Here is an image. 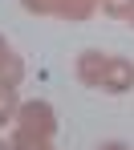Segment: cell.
Instances as JSON below:
<instances>
[{"mask_svg": "<svg viewBox=\"0 0 134 150\" xmlns=\"http://www.w3.org/2000/svg\"><path fill=\"white\" fill-rule=\"evenodd\" d=\"M16 130H25V134H41V138H53L57 134V114L49 101L33 98V101H21V110H16Z\"/></svg>", "mask_w": 134, "mask_h": 150, "instance_id": "1", "label": "cell"}, {"mask_svg": "<svg viewBox=\"0 0 134 150\" xmlns=\"http://www.w3.org/2000/svg\"><path fill=\"white\" fill-rule=\"evenodd\" d=\"M25 4V12H33V16H49V4L53 0H21Z\"/></svg>", "mask_w": 134, "mask_h": 150, "instance_id": "8", "label": "cell"}, {"mask_svg": "<svg viewBox=\"0 0 134 150\" xmlns=\"http://www.w3.org/2000/svg\"><path fill=\"white\" fill-rule=\"evenodd\" d=\"M16 110H21L16 89H12V85H0V126H4V122H12V118H16Z\"/></svg>", "mask_w": 134, "mask_h": 150, "instance_id": "6", "label": "cell"}, {"mask_svg": "<svg viewBox=\"0 0 134 150\" xmlns=\"http://www.w3.org/2000/svg\"><path fill=\"white\" fill-rule=\"evenodd\" d=\"M98 4H102V12L114 16V21H126V16H130V8H134V0H98Z\"/></svg>", "mask_w": 134, "mask_h": 150, "instance_id": "7", "label": "cell"}, {"mask_svg": "<svg viewBox=\"0 0 134 150\" xmlns=\"http://www.w3.org/2000/svg\"><path fill=\"white\" fill-rule=\"evenodd\" d=\"M98 12V0H53L49 4V16H61V21H73V25H81V21H89Z\"/></svg>", "mask_w": 134, "mask_h": 150, "instance_id": "4", "label": "cell"}, {"mask_svg": "<svg viewBox=\"0 0 134 150\" xmlns=\"http://www.w3.org/2000/svg\"><path fill=\"white\" fill-rule=\"evenodd\" d=\"M21 81H25V61L8 49V41L0 37V85H12L16 89Z\"/></svg>", "mask_w": 134, "mask_h": 150, "instance_id": "5", "label": "cell"}, {"mask_svg": "<svg viewBox=\"0 0 134 150\" xmlns=\"http://www.w3.org/2000/svg\"><path fill=\"white\" fill-rule=\"evenodd\" d=\"M45 150H53V146H45Z\"/></svg>", "mask_w": 134, "mask_h": 150, "instance_id": "12", "label": "cell"}, {"mask_svg": "<svg viewBox=\"0 0 134 150\" xmlns=\"http://www.w3.org/2000/svg\"><path fill=\"white\" fill-rule=\"evenodd\" d=\"M102 150H130V146H122V142H106Z\"/></svg>", "mask_w": 134, "mask_h": 150, "instance_id": "9", "label": "cell"}, {"mask_svg": "<svg viewBox=\"0 0 134 150\" xmlns=\"http://www.w3.org/2000/svg\"><path fill=\"white\" fill-rule=\"evenodd\" d=\"M106 53L102 49H85V53H77V81L81 85H89V89H98L102 85V73H106Z\"/></svg>", "mask_w": 134, "mask_h": 150, "instance_id": "3", "label": "cell"}, {"mask_svg": "<svg viewBox=\"0 0 134 150\" xmlns=\"http://www.w3.org/2000/svg\"><path fill=\"white\" fill-rule=\"evenodd\" d=\"M98 89H106V93H126V89H134V61H126V57H110Z\"/></svg>", "mask_w": 134, "mask_h": 150, "instance_id": "2", "label": "cell"}, {"mask_svg": "<svg viewBox=\"0 0 134 150\" xmlns=\"http://www.w3.org/2000/svg\"><path fill=\"white\" fill-rule=\"evenodd\" d=\"M0 150H12V142H4V138H0Z\"/></svg>", "mask_w": 134, "mask_h": 150, "instance_id": "10", "label": "cell"}, {"mask_svg": "<svg viewBox=\"0 0 134 150\" xmlns=\"http://www.w3.org/2000/svg\"><path fill=\"white\" fill-rule=\"evenodd\" d=\"M126 21H130V25H134V8H130V16H126Z\"/></svg>", "mask_w": 134, "mask_h": 150, "instance_id": "11", "label": "cell"}]
</instances>
